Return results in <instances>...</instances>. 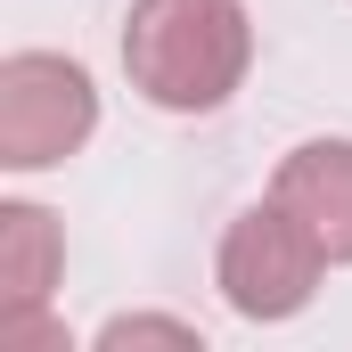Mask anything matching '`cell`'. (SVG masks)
Masks as SVG:
<instances>
[{
    "instance_id": "6da1fadb",
    "label": "cell",
    "mask_w": 352,
    "mask_h": 352,
    "mask_svg": "<svg viewBox=\"0 0 352 352\" xmlns=\"http://www.w3.org/2000/svg\"><path fill=\"white\" fill-rule=\"evenodd\" d=\"M254 66V16L238 0H131L123 74L164 115H221Z\"/></svg>"
},
{
    "instance_id": "7a4b0ae2",
    "label": "cell",
    "mask_w": 352,
    "mask_h": 352,
    "mask_svg": "<svg viewBox=\"0 0 352 352\" xmlns=\"http://www.w3.org/2000/svg\"><path fill=\"white\" fill-rule=\"evenodd\" d=\"M328 246L278 205H246L230 230H221V254H213V287H221V303L238 311V320H254V328H278V320H295V311H311V295H320V278H328Z\"/></svg>"
},
{
    "instance_id": "5b68a950",
    "label": "cell",
    "mask_w": 352,
    "mask_h": 352,
    "mask_svg": "<svg viewBox=\"0 0 352 352\" xmlns=\"http://www.w3.org/2000/svg\"><path fill=\"white\" fill-rule=\"evenodd\" d=\"M58 270H66V230H58V213L33 205V197H0V311L50 303Z\"/></svg>"
},
{
    "instance_id": "277c9868",
    "label": "cell",
    "mask_w": 352,
    "mask_h": 352,
    "mask_svg": "<svg viewBox=\"0 0 352 352\" xmlns=\"http://www.w3.org/2000/svg\"><path fill=\"white\" fill-rule=\"evenodd\" d=\"M270 197L328 246V263H352V140H303L278 156V180Z\"/></svg>"
},
{
    "instance_id": "3957f363",
    "label": "cell",
    "mask_w": 352,
    "mask_h": 352,
    "mask_svg": "<svg viewBox=\"0 0 352 352\" xmlns=\"http://www.w3.org/2000/svg\"><path fill=\"white\" fill-rule=\"evenodd\" d=\"M98 131V82L82 58L8 50L0 58V173H50Z\"/></svg>"
},
{
    "instance_id": "8992f818",
    "label": "cell",
    "mask_w": 352,
    "mask_h": 352,
    "mask_svg": "<svg viewBox=\"0 0 352 352\" xmlns=\"http://www.w3.org/2000/svg\"><path fill=\"white\" fill-rule=\"evenodd\" d=\"M90 344H98V352H123V344H180V352H205V328H197V320H164V311H131V320H107Z\"/></svg>"
}]
</instances>
